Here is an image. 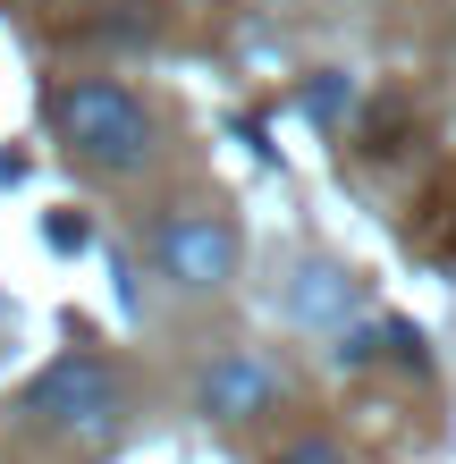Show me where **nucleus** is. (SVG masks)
I'll use <instances>...</instances> for the list:
<instances>
[{"instance_id": "nucleus-10", "label": "nucleus", "mask_w": 456, "mask_h": 464, "mask_svg": "<svg viewBox=\"0 0 456 464\" xmlns=\"http://www.w3.org/2000/svg\"><path fill=\"white\" fill-rule=\"evenodd\" d=\"M448 203H456V195H448ZM448 237H456V211H448Z\"/></svg>"}, {"instance_id": "nucleus-4", "label": "nucleus", "mask_w": 456, "mask_h": 464, "mask_svg": "<svg viewBox=\"0 0 456 464\" xmlns=\"http://www.w3.org/2000/svg\"><path fill=\"white\" fill-rule=\"evenodd\" d=\"M287 397V380L262 363V354H220L203 380H195V405H203V422H262L271 405Z\"/></svg>"}, {"instance_id": "nucleus-1", "label": "nucleus", "mask_w": 456, "mask_h": 464, "mask_svg": "<svg viewBox=\"0 0 456 464\" xmlns=\"http://www.w3.org/2000/svg\"><path fill=\"white\" fill-rule=\"evenodd\" d=\"M51 127H60L68 160H85V169L102 178H127L152 160V111L127 85H111V76H60V85L43 93Z\"/></svg>"}, {"instance_id": "nucleus-2", "label": "nucleus", "mask_w": 456, "mask_h": 464, "mask_svg": "<svg viewBox=\"0 0 456 464\" xmlns=\"http://www.w3.org/2000/svg\"><path fill=\"white\" fill-rule=\"evenodd\" d=\"M25 414H34L43 430H60L68 448L102 456L119 440V422H127V397H119V372L102 363L93 346H76V354H60V363L25 389Z\"/></svg>"}, {"instance_id": "nucleus-9", "label": "nucleus", "mask_w": 456, "mask_h": 464, "mask_svg": "<svg viewBox=\"0 0 456 464\" xmlns=\"http://www.w3.org/2000/svg\"><path fill=\"white\" fill-rule=\"evenodd\" d=\"M85 237H93L85 220H51V245H60V254H85Z\"/></svg>"}, {"instance_id": "nucleus-8", "label": "nucleus", "mask_w": 456, "mask_h": 464, "mask_svg": "<svg viewBox=\"0 0 456 464\" xmlns=\"http://www.w3.org/2000/svg\"><path fill=\"white\" fill-rule=\"evenodd\" d=\"M338 111H355V85H338V76H321V85H313V119H338Z\"/></svg>"}, {"instance_id": "nucleus-3", "label": "nucleus", "mask_w": 456, "mask_h": 464, "mask_svg": "<svg viewBox=\"0 0 456 464\" xmlns=\"http://www.w3.org/2000/svg\"><path fill=\"white\" fill-rule=\"evenodd\" d=\"M237 220L228 211H211V203H178V211H160L152 220V262H160V279L186 287V295H211V287H228L237 279Z\"/></svg>"}, {"instance_id": "nucleus-7", "label": "nucleus", "mask_w": 456, "mask_h": 464, "mask_svg": "<svg viewBox=\"0 0 456 464\" xmlns=\"http://www.w3.org/2000/svg\"><path fill=\"white\" fill-rule=\"evenodd\" d=\"M271 464H346V448H338V440H321V430H305V440H287Z\"/></svg>"}, {"instance_id": "nucleus-5", "label": "nucleus", "mask_w": 456, "mask_h": 464, "mask_svg": "<svg viewBox=\"0 0 456 464\" xmlns=\"http://www.w3.org/2000/svg\"><path fill=\"white\" fill-rule=\"evenodd\" d=\"M287 313L313 321V330H346V321L364 313V279L338 262H305L296 279H287Z\"/></svg>"}, {"instance_id": "nucleus-6", "label": "nucleus", "mask_w": 456, "mask_h": 464, "mask_svg": "<svg viewBox=\"0 0 456 464\" xmlns=\"http://www.w3.org/2000/svg\"><path fill=\"white\" fill-rule=\"evenodd\" d=\"M355 144L364 152H397V144H406V93H381V102H372V119L355 127Z\"/></svg>"}]
</instances>
